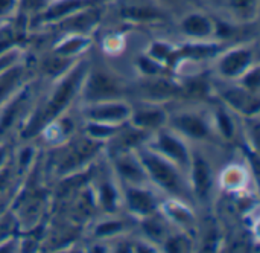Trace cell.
<instances>
[{"label":"cell","mask_w":260,"mask_h":253,"mask_svg":"<svg viewBox=\"0 0 260 253\" xmlns=\"http://www.w3.org/2000/svg\"><path fill=\"white\" fill-rule=\"evenodd\" d=\"M136 156L145 168L148 180L165 189L166 192L184 199L189 195L186 180L181 174V168H178L174 162L168 160L152 148H136Z\"/></svg>","instance_id":"obj_1"},{"label":"cell","mask_w":260,"mask_h":253,"mask_svg":"<svg viewBox=\"0 0 260 253\" xmlns=\"http://www.w3.org/2000/svg\"><path fill=\"white\" fill-rule=\"evenodd\" d=\"M87 73V64L85 63H79V66H75L73 70L69 73L67 78H64L58 87L55 89V92L52 93V96L49 98V102L44 105L43 108V115L41 116H35L34 118V124L27 125L26 133H34L37 130L41 128V124H44L46 121L55 118L69 102L70 99L75 96L76 90H79V86L84 81V76Z\"/></svg>","instance_id":"obj_2"},{"label":"cell","mask_w":260,"mask_h":253,"mask_svg":"<svg viewBox=\"0 0 260 253\" xmlns=\"http://www.w3.org/2000/svg\"><path fill=\"white\" fill-rule=\"evenodd\" d=\"M82 82H84L82 93L87 104L119 99L123 93L119 79L105 69H96V67H93L91 70L87 69Z\"/></svg>","instance_id":"obj_3"},{"label":"cell","mask_w":260,"mask_h":253,"mask_svg":"<svg viewBox=\"0 0 260 253\" xmlns=\"http://www.w3.org/2000/svg\"><path fill=\"white\" fill-rule=\"evenodd\" d=\"M131 107L119 99L91 102L87 104L85 118L90 124H99L107 127H122L131 118Z\"/></svg>","instance_id":"obj_4"},{"label":"cell","mask_w":260,"mask_h":253,"mask_svg":"<svg viewBox=\"0 0 260 253\" xmlns=\"http://www.w3.org/2000/svg\"><path fill=\"white\" fill-rule=\"evenodd\" d=\"M152 150L157 151L158 154H161L163 157H166L168 160L174 162L178 168H181L184 171H187L190 166L192 157L187 151V147L180 139V136L177 133H174L172 130L158 131L157 140H155V145Z\"/></svg>","instance_id":"obj_5"},{"label":"cell","mask_w":260,"mask_h":253,"mask_svg":"<svg viewBox=\"0 0 260 253\" xmlns=\"http://www.w3.org/2000/svg\"><path fill=\"white\" fill-rule=\"evenodd\" d=\"M254 64V52L250 47H235L229 50L218 63V70L222 78H238L251 69Z\"/></svg>","instance_id":"obj_6"},{"label":"cell","mask_w":260,"mask_h":253,"mask_svg":"<svg viewBox=\"0 0 260 253\" xmlns=\"http://www.w3.org/2000/svg\"><path fill=\"white\" fill-rule=\"evenodd\" d=\"M120 14L123 18L136 21V23H155L163 21L165 12L157 6V2L151 0H131L125 2V5L120 9Z\"/></svg>","instance_id":"obj_7"},{"label":"cell","mask_w":260,"mask_h":253,"mask_svg":"<svg viewBox=\"0 0 260 253\" xmlns=\"http://www.w3.org/2000/svg\"><path fill=\"white\" fill-rule=\"evenodd\" d=\"M114 166L117 174L128 185H143L148 182V176L145 173L143 165L140 163L136 153L123 151L114 154Z\"/></svg>","instance_id":"obj_8"},{"label":"cell","mask_w":260,"mask_h":253,"mask_svg":"<svg viewBox=\"0 0 260 253\" xmlns=\"http://www.w3.org/2000/svg\"><path fill=\"white\" fill-rule=\"evenodd\" d=\"M180 29L186 37L195 38L198 41L210 38L218 31L215 20L204 12H190L184 15L180 23Z\"/></svg>","instance_id":"obj_9"},{"label":"cell","mask_w":260,"mask_h":253,"mask_svg":"<svg viewBox=\"0 0 260 253\" xmlns=\"http://www.w3.org/2000/svg\"><path fill=\"white\" fill-rule=\"evenodd\" d=\"M125 200L129 211L143 218L155 214L158 208L157 199L151 194V191L145 189L142 185H128L125 191Z\"/></svg>","instance_id":"obj_10"},{"label":"cell","mask_w":260,"mask_h":253,"mask_svg":"<svg viewBox=\"0 0 260 253\" xmlns=\"http://www.w3.org/2000/svg\"><path fill=\"white\" fill-rule=\"evenodd\" d=\"M172 130L190 139H206L210 134L207 121L197 113H180L172 118Z\"/></svg>","instance_id":"obj_11"},{"label":"cell","mask_w":260,"mask_h":253,"mask_svg":"<svg viewBox=\"0 0 260 253\" xmlns=\"http://www.w3.org/2000/svg\"><path fill=\"white\" fill-rule=\"evenodd\" d=\"M190 174H192V189L195 192V195L201 200H206L212 191V171L210 166L207 165V162L201 157H193L190 160Z\"/></svg>","instance_id":"obj_12"},{"label":"cell","mask_w":260,"mask_h":253,"mask_svg":"<svg viewBox=\"0 0 260 253\" xmlns=\"http://www.w3.org/2000/svg\"><path fill=\"white\" fill-rule=\"evenodd\" d=\"M129 121L134 124L136 128L139 130H155V128H160L166 121H168V116L165 113V110H161L160 107L157 105H151V104H146V105H142L139 110H131V118Z\"/></svg>","instance_id":"obj_13"},{"label":"cell","mask_w":260,"mask_h":253,"mask_svg":"<svg viewBox=\"0 0 260 253\" xmlns=\"http://www.w3.org/2000/svg\"><path fill=\"white\" fill-rule=\"evenodd\" d=\"M225 101L238 111L244 115H256L259 111V98L256 92L245 87H233L224 93Z\"/></svg>","instance_id":"obj_14"},{"label":"cell","mask_w":260,"mask_h":253,"mask_svg":"<svg viewBox=\"0 0 260 253\" xmlns=\"http://www.w3.org/2000/svg\"><path fill=\"white\" fill-rule=\"evenodd\" d=\"M177 90H180V89H177V86L171 84L168 79H163V78L148 79L140 89V92L143 93L145 99H148V102H157L161 99H168L172 95H175Z\"/></svg>","instance_id":"obj_15"},{"label":"cell","mask_w":260,"mask_h":253,"mask_svg":"<svg viewBox=\"0 0 260 253\" xmlns=\"http://www.w3.org/2000/svg\"><path fill=\"white\" fill-rule=\"evenodd\" d=\"M225 6L238 21L250 23L257 17L259 0H225Z\"/></svg>","instance_id":"obj_16"},{"label":"cell","mask_w":260,"mask_h":253,"mask_svg":"<svg viewBox=\"0 0 260 253\" xmlns=\"http://www.w3.org/2000/svg\"><path fill=\"white\" fill-rule=\"evenodd\" d=\"M21 76H23V70L15 66L0 72V101L6 98L11 92H14V87L18 86Z\"/></svg>","instance_id":"obj_17"},{"label":"cell","mask_w":260,"mask_h":253,"mask_svg":"<svg viewBox=\"0 0 260 253\" xmlns=\"http://www.w3.org/2000/svg\"><path fill=\"white\" fill-rule=\"evenodd\" d=\"M216 124H218V127H219L221 133H222V134H225V137H232L235 127H233V122L230 121V118L225 115V111L218 110V121H216Z\"/></svg>","instance_id":"obj_18"},{"label":"cell","mask_w":260,"mask_h":253,"mask_svg":"<svg viewBox=\"0 0 260 253\" xmlns=\"http://www.w3.org/2000/svg\"><path fill=\"white\" fill-rule=\"evenodd\" d=\"M20 0H0V18H6L18 11Z\"/></svg>","instance_id":"obj_19"},{"label":"cell","mask_w":260,"mask_h":253,"mask_svg":"<svg viewBox=\"0 0 260 253\" xmlns=\"http://www.w3.org/2000/svg\"><path fill=\"white\" fill-rule=\"evenodd\" d=\"M6 160V148L5 147H0V168L5 166L3 162Z\"/></svg>","instance_id":"obj_20"},{"label":"cell","mask_w":260,"mask_h":253,"mask_svg":"<svg viewBox=\"0 0 260 253\" xmlns=\"http://www.w3.org/2000/svg\"><path fill=\"white\" fill-rule=\"evenodd\" d=\"M157 3H161V5H175L178 0H155Z\"/></svg>","instance_id":"obj_21"},{"label":"cell","mask_w":260,"mask_h":253,"mask_svg":"<svg viewBox=\"0 0 260 253\" xmlns=\"http://www.w3.org/2000/svg\"><path fill=\"white\" fill-rule=\"evenodd\" d=\"M47 2H50V0H47Z\"/></svg>","instance_id":"obj_22"}]
</instances>
